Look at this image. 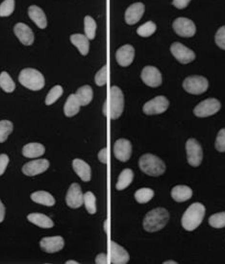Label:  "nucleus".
Instances as JSON below:
<instances>
[{"instance_id":"11","label":"nucleus","mask_w":225,"mask_h":264,"mask_svg":"<svg viewBox=\"0 0 225 264\" xmlns=\"http://www.w3.org/2000/svg\"><path fill=\"white\" fill-rule=\"evenodd\" d=\"M142 80L143 82L151 88H157L162 85V74L157 67L154 66H145L142 71Z\"/></svg>"},{"instance_id":"37","label":"nucleus","mask_w":225,"mask_h":264,"mask_svg":"<svg viewBox=\"0 0 225 264\" xmlns=\"http://www.w3.org/2000/svg\"><path fill=\"white\" fill-rule=\"evenodd\" d=\"M209 224L216 229H222L225 227V211L213 214L209 218Z\"/></svg>"},{"instance_id":"51","label":"nucleus","mask_w":225,"mask_h":264,"mask_svg":"<svg viewBox=\"0 0 225 264\" xmlns=\"http://www.w3.org/2000/svg\"><path fill=\"white\" fill-rule=\"evenodd\" d=\"M164 264H177V263L173 261H168V262H164Z\"/></svg>"},{"instance_id":"15","label":"nucleus","mask_w":225,"mask_h":264,"mask_svg":"<svg viewBox=\"0 0 225 264\" xmlns=\"http://www.w3.org/2000/svg\"><path fill=\"white\" fill-rule=\"evenodd\" d=\"M114 157L120 161H127L131 158L132 154V144L128 140L120 139L114 142L113 145Z\"/></svg>"},{"instance_id":"22","label":"nucleus","mask_w":225,"mask_h":264,"mask_svg":"<svg viewBox=\"0 0 225 264\" xmlns=\"http://www.w3.org/2000/svg\"><path fill=\"white\" fill-rule=\"evenodd\" d=\"M28 15L29 17L34 21V23L41 29H45L48 26V20H47V16L46 14L44 13V11L36 6H30L28 9Z\"/></svg>"},{"instance_id":"2","label":"nucleus","mask_w":225,"mask_h":264,"mask_svg":"<svg viewBox=\"0 0 225 264\" xmlns=\"http://www.w3.org/2000/svg\"><path fill=\"white\" fill-rule=\"evenodd\" d=\"M205 215V207L201 203L191 205L182 216V226L186 231H194L201 223Z\"/></svg>"},{"instance_id":"23","label":"nucleus","mask_w":225,"mask_h":264,"mask_svg":"<svg viewBox=\"0 0 225 264\" xmlns=\"http://www.w3.org/2000/svg\"><path fill=\"white\" fill-rule=\"evenodd\" d=\"M27 219L30 223L43 229H50L54 227V223L51 218L43 213H30L27 215Z\"/></svg>"},{"instance_id":"50","label":"nucleus","mask_w":225,"mask_h":264,"mask_svg":"<svg viewBox=\"0 0 225 264\" xmlns=\"http://www.w3.org/2000/svg\"><path fill=\"white\" fill-rule=\"evenodd\" d=\"M65 264H78V263L75 261H67L65 262Z\"/></svg>"},{"instance_id":"35","label":"nucleus","mask_w":225,"mask_h":264,"mask_svg":"<svg viewBox=\"0 0 225 264\" xmlns=\"http://www.w3.org/2000/svg\"><path fill=\"white\" fill-rule=\"evenodd\" d=\"M155 31H156V24L152 21H147L138 28L137 33L141 37L147 38V37H150L151 35H153L155 33Z\"/></svg>"},{"instance_id":"7","label":"nucleus","mask_w":225,"mask_h":264,"mask_svg":"<svg viewBox=\"0 0 225 264\" xmlns=\"http://www.w3.org/2000/svg\"><path fill=\"white\" fill-rule=\"evenodd\" d=\"M124 96L118 87H112L110 93V113L112 119H117L123 112Z\"/></svg>"},{"instance_id":"41","label":"nucleus","mask_w":225,"mask_h":264,"mask_svg":"<svg viewBox=\"0 0 225 264\" xmlns=\"http://www.w3.org/2000/svg\"><path fill=\"white\" fill-rule=\"evenodd\" d=\"M215 146L219 152H225V128L219 132Z\"/></svg>"},{"instance_id":"9","label":"nucleus","mask_w":225,"mask_h":264,"mask_svg":"<svg viewBox=\"0 0 225 264\" xmlns=\"http://www.w3.org/2000/svg\"><path fill=\"white\" fill-rule=\"evenodd\" d=\"M172 27L178 36L184 37V38H191L194 36L196 32V27L193 21L186 17L176 18L173 21Z\"/></svg>"},{"instance_id":"17","label":"nucleus","mask_w":225,"mask_h":264,"mask_svg":"<svg viewBox=\"0 0 225 264\" xmlns=\"http://www.w3.org/2000/svg\"><path fill=\"white\" fill-rule=\"evenodd\" d=\"M14 32L19 42L24 46H31L34 43V33L29 26L24 23H16L14 28Z\"/></svg>"},{"instance_id":"27","label":"nucleus","mask_w":225,"mask_h":264,"mask_svg":"<svg viewBox=\"0 0 225 264\" xmlns=\"http://www.w3.org/2000/svg\"><path fill=\"white\" fill-rule=\"evenodd\" d=\"M31 199L37 204L48 207H53L55 205L54 197L47 191H36L31 194Z\"/></svg>"},{"instance_id":"31","label":"nucleus","mask_w":225,"mask_h":264,"mask_svg":"<svg viewBox=\"0 0 225 264\" xmlns=\"http://www.w3.org/2000/svg\"><path fill=\"white\" fill-rule=\"evenodd\" d=\"M0 88L7 93H13L16 89L15 82L6 71L1 72L0 74Z\"/></svg>"},{"instance_id":"25","label":"nucleus","mask_w":225,"mask_h":264,"mask_svg":"<svg viewBox=\"0 0 225 264\" xmlns=\"http://www.w3.org/2000/svg\"><path fill=\"white\" fill-rule=\"evenodd\" d=\"M46 152V148L43 144L33 142L28 143L22 148V155L25 158H39L42 157Z\"/></svg>"},{"instance_id":"32","label":"nucleus","mask_w":225,"mask_h":264,"mask_svg":"<svg viewBox=\"0 0 225 264\" xmlns=\"http://www.w3.org/2000/svg\"><path fill=\"white\" fill-rule=\"evenodd\" d=\"M153 197H154V191L151 188L144 187V188L138 189L135 192V199L140 204L148 203Z\"/></svg>"},{"instance_id":"3","label":"nucleus","mask_w":225,"mask_h":264,"mask_svg":"<svg viewBox=\"0 0 225 264\" xmlns=\"http://www.w3.org/2000/svg\"><path fill=\"white\" fill-rule=\"evenodd\" d=\"M139 166L144 173L152 177L161 176L166 171L165 162L152 154L143 155L139 160Z\"/></svg>"},{"instance_id":"24","label":"nucleus","mask_w":225,"mask_h":264,"mask_svg":"<svg viewBox=\"0 0 225 264\" xmlns=\"http://www.w3.org/2000/svg\"><path fill=\"white\" fill-rule=\"evenodd\" d=\"M193 196V190L187 186H176L171 190V197L176 202L182 203L190 200Z\"/></svg>"},{"instance_id":"49","label":"nucleus","mask_w":225,"mask_h":264,"mask_svg":"<svg viewBox=\"0 0 225 264\" xmlns=\"http://www.w3.org/2000/svg\"><path fill=\"white\" fill-rule=\"evenodd\" d=\"M104 231H105L106 233H108V232H109V221H108V219H106L105 222H104Z\"/></svg>"},{"instance_id":"20","label":"nucleus","mask_w":225,"mask_h":264,"mask_svg":"<svg viewBox=\"0 0 225 264\" xmlns=\"http://www.w3.org/2000/svg\"><path fill=\"white\" fill-rule=\"evenodd\" d=\"M111 262L113 264H126L129 262V254L114 241L111 242Z\"/></svg>"},{"instance_id":"33","label":"nucleus","mask_w":225,"mask_h":264,"mask_svg":"<svg viewBox=\"0 0 225 264\" xmlns=\"http://www.w3.org/2000/svg\"><path fill=\"white\" fill-rule=\"evenodd\" d=\"M84 24H85L86 37L89 40H94L96 37V23L95 19L92 16H87L85 17Z\"/></svg>"},{"instance_id":"18","label":"nucleus","mask_w":225,"mask_h":264,"mask_svg":"<svg viewBox=\"0 0 225 264\" xmlns=\"http://www.w3.org/2000/svg\"><path fill=\"white\" fill-rule=\"evenodd\" d=\"M145 13V5L141 2L134 3L129 6L125 12V21L129 25L136 24Z\"/></svg>"},{"instance_id":"4","label":"nucleus","mask_w":225,"mask_h":264,"mask_svg":"<svg viewBox=\"0 0 225 264\" xmlns=\"http://www.w3.org/2000/svg\"><path fill=\"white\" fill-rule=\"evenodd\" d=\"M18 81L23 87L35 92L40 91L45 87L44 75L34 68L22 69L19 73Z\"/></svg>"},{"instance_id":"10","label":"nucleus","mask_w":225,"mask_h":264,"mask_svg":"<svg viewBox=\"0 0 225 264\" xmlns=\"http://www.w3.org/2000/svg\"><path fill=\"white\" fill-rule=\"evenodd\" d=\"M169 106V100L165 96H157L152 100L146 102L143 108V110L147 115L160 114L165 112L168 109Z\"/></svg>"},{"instance_id":"6","label":"nucleus","mask_w":225,"mask_h":264,"mask_svg":"<svg viewBox=\"0 0 225 264\" xmlns=\"http://www.w3.org/2000/svg\"><path fill=\"white\" fill-rule=\"evenodd\" d=\"M186 150L190 165L193 167L199 166L203 158V151L200 143L195 139H190L186 143Z\"/></svg>"},{"instance_id":"38","label":"nucleus","mask_w":225,"mask_h":264,"mask_svg":"<svg viewBox=\"0 0 225 264\" xmlns=\"http://www.w3.org/2000/svg\"><path fill=\"white\" fill-rule=\"evenodd\" d=\"M62 94H63V88L61 86L53 87L49 91V93L46 98V104L48 106L52 105L62 96Z\"/></svg>"},{"instance_id":"28","label":"nucleus","mask_w":225,"mask_h":264,"mask_svg":"<svg viewBox=\"0 0 225 264\" xmlns=\"http://www.w3.org/2000/svg\"><path fill=\"white\" fill-rule=\"evenodd\" d=\"M80 103L76 97L75 94H70L66 101L65 104L64 106V112L65 114V116L67 117H72L74 115H76L79 110H80Z\"/></svg>"},{"instance_id":"21","label":"nucleus","mask_w":225,"mask_h":264,"mask_svg":"<svg viewBox=\"0 0 225 264\" xmlns=\"http://www.w3.org/2000/svg\"><path fill=\"white\" fill-rule=\"evenodd\" d=\"M72 167L75 173L80 177L83 182H89L92 178V171L90 165L83 159L75 158L72 161Z\"/></svg>"},{"instance_id":"1","label":"nucleus","mask_w":225,"mask_h":264,"mask_svg":"<svg viewBox=\"0 0 225 264\" xmlns=\"http://www.w3.org/2000/svg\"><path fill=\"white\" fill-rule=\"evenodd\" d=\"M169 213L164 208H157L149 211L144 219V229L149 233L162 230L169 222Z\"/></svg>"},{"instance_id":"14","label":"nucleus","mask_w":225,"mask_h":264,"mask_svg":"<svg viewBox=\"0 0 225 264\" xmlns=\"http://www.w3.org/2000/svg\"><path fill=\"white\" fill-rule=\"evenodd\" d=\"M49 167V161L48 159H36L25 163L22 166V172L26 176H37L44 173Z\"/></svg>"},{"instance_id":"47","label":"nucleus","mask_w":225,"mask_h":264,"mask_svg":"<svg viewBox=\"0 0 225 264\" xmlns=\"http://www.w3.org/2000/svg\"><path fill=\"white\" fill-rule=\"evenodd\" d=\"M4 218H5V207L0 200V223L3 222Z\"/></svg>"},{"instance_id":"13","label":"nucleus","mask_w":225,"mask_h":264,"mask_svg":"<svg viewBox=\"0 0 225 264\" xmlns=\"http://www.w3.org/2000/svg\"><path fill=\"white\" fill-rule=\"evenodd\" d=\"M170 51L174 58L183 64L190 63L195 59L194 52L180 43L172 44L170 47Z\"/></svg>"},{"instance_id":"26","label":"nucleus","mask_w":225,"mask_h":264,"mask_svg":"<svg viewBox=\"0 0 225 264\" xmlns=\"http://www.w3.org/2000/svg\"><path fill=\"white\" fill-rule=\"evenodd\" d=\"M70 42L74 47L78 48L79 52L81 53L83 56L88 55L89 49H90V43H89V39L86 36L82 34H74L70 36Z\"/></svg>"},{"instance_id":"12","label":"nucleus","mask_w":225,"mask_h":264,"mask_svg":"<svg viewBox=\"0 0 225 264\" xmlns=\"http://www.w3.org/2000/svg\"><path fill=\"white\" fill-rule=\"evenodd\" d=\"M65 202H66V205L71 209H78L83 205L84 194L78 184L74 183L69 186L66 192Z\"/></svg>"},{"instance_id":"43","label":"nucleus","mask_w":225,"mask_h":264,"mask_svg":"<svg viewBox=\"0 0 225 264\" xmlns=\"http://www.w3.org/2000/svg\"><path fill=\"white\" fill-rule=\"evenodd\" d=\"M8 163H9V157L6 154H1L0 155V176L4 174Z\"/></svg>"},{"instance_id":"45","label":"nucleus","mask_w":225,"mask_h":264,"mask_svg":"<svg viewBox=\"0 0 225 264\" xmlns=\"http://www.w3.org/2000/svg\"><path fill=\"white\" fill-rule=\"evenodd\" d=\"M98 159L104 164H106L108 162V150H107V148H103L102 150L99 151Z\"/></svg>"},{"instance_id":"8","label":"nucleus","mask_w":225,"mask_h":264,"mask_svg":"<svg viewBox=\"0 0 225 264\" xmlns=\"http://www.w3.org/2000/svg\"><path fill=\"white\" fill-rule=\"evenodd\" d=\"M221 108L222 104L218 99L208 98L194 108L193 113L197 117H208L217 113Z\"/></svg>"},{"instance_id":"19","label":"nucleus","mask_w":225,"mask_h":264,"mask_svg":"<svg viewBox=\"0 0 225 264\" xmlns=\"http://www.w3.org/2000/svg\"><path fill=\"white\" fill-rule=\"evenodd\" d=\"M135 57V49L130 45L121 47L115 54L116 62L120 66H128L132 63Z\"/></svg>"},{"instance_id":"44","label":"nucleus","mask_w":225,"mask_h":264,"mask_svg":"<svg viewBox=\"0 0 225 264\" xmlns=\"http://www.w3.org/2000/svg\"><path fill=\"white\" fill-rule=\"evenodd\" d=\"M190 2H191V0H173L172 4L177 9H185L189 5Z\"/></svg>"},{"instance_id":"5","label":"nucleus","mask_w":225,"mask_h":264,"mask_svg":"<svg viewBox=\"0 0 225 264\" xmlns=\"http://www.w3.org/2000/svg\"><path fill=\"white\" fill-rule=\"evenodd\" d=\"M209 87V82L205 77L202 76H190L187 77L183 82L184 90L191 94H202Z\"/></svg>"},{"instance_id":"29","label":"nucleus","mask_w":225,"mask_h":264,"mask_svg":"<svg viewBox=\"0 0 225 264\" xmlns=\"http://www.w3.org/2000/svg\"><path fill=\"white\" fill-rule=\"evenodd\" d=\"M79 103L81 106L89 105L93 100V89L90 86H83L78 89L75 93Z\"/></svg>"},{"instance_id":"40","label":"nucleus","mask_w":225,"mask_h":264,"mask_svg":"<svg viewBox=\"0 0 225 264\" xmlns=\"http://www.w3.org/2000/svg\"><path fill=\"white\" fill-rule=\"evenodd\" d=\"M96 83L97 86L102 87L104 85H106L107 80H108V66L104 65L96 75Z\"/></svg>"},{"instance_id":"36","label":"nucleus","mask_w":225,"mask_h":264,"mask_svg":"<svg viewBox=\"0 0 225 264\" xmlns=\"http://www.w3.org/2000/svg\"><path fill=\"white\" fill-rule=\"evenodd\" d=\"M84 204L90 214H95L96 212V199L93 192L88 191L84 194Z\"/></svg>"},{"instance_id":"34","label":"nucleus","mask_w":225,"mask_h":264,"mask_svg":"<svg viewBox=\"0 0 225 264\" xmlns=\"http://www.w3.org/2000/svg\"><path fill=\"white\" fill-rule=\"evenodd\" d=\"M14 125L9 120L0 121V143H3L7 140L10 134L13 132Z\"/></svg>"},{"instance_id":"42","label":"nucleus","mask_w":225,"mask_h":264,"mask_svg":"<svg viewBox=\"0 0 225 264\" xmlns=\"http://www.w3.org/2000/svg\"><path fill=\"white\" fill-rule=\"evenodd\" d=\"M216 44L217 46L225 50V26H223L219 29V31L216 34V38H215Z\"/></svg>"},{"instance_id":"16","label":"nucleus","mask_w":225,"mask_h":264,"mask_svg":"<svg viewBox=\"0 0 225 264\" xmlns=\"http://www.w3.org/2000/svg\"><path fill=\"white\" fill-rule=\"evenodd\" d=\"M64 246V241L62 236H48L44 237L40 241L41 249L48 254H54L61 251Z\"/></svg>"},{"instance_id":"30","label":"nucleus","mask_w":225,"mask_h":264,"mask_svg":"<svg viewBox=\"0 0 225 264\" xmlns=\"http://www.w3.org/2000/svg\"><path fill=\"white\" fill-rule=\"evenodd\" d=\"M133 179H134V173L131 169L129 168H126L124 169L120 174H119V177H118V181L116 183V189L117 190H123L125 189L126 187H128L131 183L133 182Z\"/></svg>"},{"instance_id":"46","label":"nucleus","mask_w":225,"mask_h":264,"mask_svg":"<svg viewBox=\"0 0 225 264\" xmlns=\"http://www.w3.org/2000/svg\"><path fill=\"white\" fill-rule=\"evenodd\" d=\"M96 264H108V258L106 256V254H99L96 258Z\"/></svg>"},{"instance_id":"39","label":"nucleus","mask_w":225,"mask_h":264,"mask_svg":"<svg viewBox=\"0 0 225 264\" xmlns=\"http://www.w3.org/2000/svg\"><path fill=\"white\" fill-rule=\"evenodd\" d=\"M15 10V0H4L0 4V16L5 17L13 14Z\"/></svg>"},{"instance_id":"48","label":"nucleus","mask_w":225,"mask_h":264,"mask_svg":"<svg viewBox=\"0 0 225 264\" xmlns=\"http://www.w3.org/2000/svg\"><path fill=\"white\" fill-rule=\"evenodd\" d=\"M103 113L105 116H107L108 114V101H105L104 106H103Z\"/></svg>"}]
</instances>
